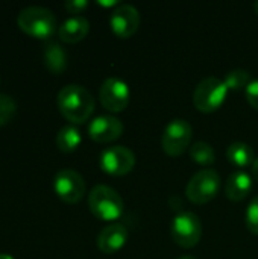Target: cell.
I'll return each instance as SVG.
<instances>
[{
	"mask_svg": "<svg viewBox=\"0 0 258 259\" xmlns=\"http://www.w3.org/2000/svg\"><path fill=\"white\" fill-rule=\"evenodd\" d=\"M15 102L12 100V97L0 94V126H5L6 123H9L15 114Z\"/></svg>",
	"mask_w": 258,
	"mask_h": 259,
	"instance_id": "obj_21",
	"label": "cell"
},
{
	"mask_svg": "<svg viewBox=\"0 0 258 259\" xmlns=\"http://www.w3.org/2000/svg\"><path fill=\"white\" fill-rule=\"evenodd\" d=\"M219 190L220 175L213 168H204L192 176L186 187V196L195 205H205L217 196Z\"/></svg>",
	"mask_w": 258,
	"mask_h": 259,
	"instance_id": "obj_5",
	"label": "cell"
},
{
	"mask_svg": "<svg viewBox=\"0 0 258 259\" xmlns=\"http://www.w3.org/2000/svg\"><path fill=\"white\" fill-rule=\"evenodd\" d=\"M58 108L64 118L71 121L73 124H82L85 123L96 106L93 94L78 83L65 85L58 93Z\"/></svg>",
	"mask_w": 258,
	"mask_h": 259,
	"instance_id": "obj_1",
	"label": "cell"
},
{
	"mask_svg": "<svg viewBox=\"0 0 258 259\" xmlns=\"http://www.w3.org/2000/svg\"><path fill=\"white\" fill-rule=\"evenodd\" d=\"M224 82L227 85V88L230 91H239L242 88H246L251 82V74L249 71L246 70H242V68H236V70H231L225 74L224 77Z\"/></svg>",
	"mask_w": 258,
	"mask_h": 259,
	"instance_id": "obj_20",
	"label": "cell"
},
{
	"mask_svg": "<svg viewBox=\"0 0 258 259\" xmlns=\"http://www.w3.org/2000/svg\"><path fill=\"white\" fill-rule=\"evenodd\" d=\"M131 99L129 87L119 77H108L102 82L99 90V100L109 112H122L128 108Z\"/></svg>",
	"mask_w": 258,
	"mask_h": 259,
	"instance_id": "obj_9",
	"label": "cell"
},
{
	"mask_svg": "<svg viewBox=\"0 0 258 259\" xmlns=\"http://www.w3.org/2000/svg\"><path fill=\"white\" fill-rule=\"evenodd\" d=\"M245 97H246L248 103L258 111V79L251 80L249 85L245 88Z\"/></svg>",
	"mask_w": 258,
	"mask_h": 259,
	"instance_id": "obj_23",
	"label": "cell"
},
{
	"mask_svg": "<svg viewBox=\"0 0 258 259\" xmlns=\"http://www.w3.org/2000/svg\"><path fill=\"white\" fill-rule=\"evenodd\" d=\"M252 191V178L245 170L233 171L225 182V194L231 202L245 200Z\"/></svg>",
	"mask_w": 258,
	"mask_h": 259,
	"instance_id": "obj_14",
	"label": "cell"
},
{
	"mask_svg": "<svg viewBox=\"0 0 258 259\" xmlns=\"http://www.w3.org/2000/svg\"><path fill=\"white\" fill-rule=\"evenodd\" d=\"M125 131L123 123L114 115H99L88 124V135L93 141L106 144L119 140Z\"/></svg>",
	"mask_w": 258,
	"mask_h": 259,
	"instance_id": "obj_12",
	"label": "cell"
},
{
	"mask_svg": "<svg viewBox=\"0 0 258 259\" xmlns=\"http://www.w3.org/2000/svg\"><path fill=\"white\" fill-rule=\"evenodd\" d=\"M100 170L109 176H125L135 165V155L125 146H111L100 153Z\"/></svg>",
	"mask_w": 258,
	"mask_h": 259,
	"instance_id": "obj_8",
	"label": "cell"
},
{
	"mask_svg": "<svg viewBox=\"0 0 258 259\" xmlns=\"http://www.w3.org/2000/svg\"><path fill=\"white\" fill-rule=\"evenodd\" d=\"M97 5H102V6H119L117 2H97Z\"/></svg>",
	"mask_w": 258,
	"mask_h": 259,
	"instance_id": "obj_26",
	"label": "cell"
},
{
	"mask_svg": "<svg viewBox=\"0 0 258 259\" xmlns=\"http://www.w3.org/2000/svg\"><path fill=\"white\" fill-rule=\"evenodd\" d=\"M53 190L62 202L75 205L85 194V181L76 170L62 168L53 179Z\"/></svg>",
	"mask_w": 258,
	"mask_h": 259,
	"instance_id": "obj_10",
	"label": "cell"
},
{
	"mask_svg": "<svg viewBox=\"0 0 258 259\" xmlns=\"http://www.w3.org/2000/svg\"><path fill=\"white\" fill-rule=\"evenodd\" d=\"M88 6V2L85 0H70L64 3V8L70 12V14H79L82 12L85 8Z\"/></svg>",
	"mask_w": 258,
	"mask_h": 259,
	"instance_id": "obj_24",
	"label": "cell"
},
{
	"mask_svg": "<svg viewBox=\"0 0 258 259\" xmlns=\"http://www.w3.org/2000/svg\"><path fill=\"white\" fill-rule=\"evenodd\" d=\"M170 237L182 249H193L202 237V223L195 212L182 211L170 223Z\"/></svg>",
	"mask_w": 258,
	"mask_h": 259,
	"instance_id": "obj_6",
	"label": "cell"
},
{
	"mask_svg": "<svg viewBox=\"0 0 258 259\" xmlns=\"http://www.w3.org/2000/svg\"><path fill=\"white\" fill-rule=\"evenodd\" d=\"M190 158L193 162L208 167V165L214 164L216 153H214V149L211 147V144H208L205 141H196L190 146Z\"/></svg>",
	"mask_w": 258,
	"mask_h": 259,
	"instance_id": "obj_19",
	"label": "cell"
},
{
	"mask_svg": "<svg viewBox=\"0 0 258 259\" xmlns=\"http://www.w3.org/2000/svg\"><path fill=\"white\" fill-rule=\"evenodd\" d=\"M227 158H228V162L239 170L254 165L255 162L254 149L249 144L242 143V141H236L230 144V147L227 149Z\"/></svg>",
	"mask_w": 258,
	"mask_h": 259,
	"instance_id": "obj_16",
	"label": "cell"
},
{
	"mask_svg": "<svg viewBox=\"0 0 258 259\" xmlns=\"http://www.w3.org/2000/svg\"><path fill=\"white\" fill-rule=\"evenodd\" d=\"M90 32V23L85 17H79L75 15L68 20H65L59 29H58V36L61 41L68 42V44H75L82 41Z\"/></svg>",
	"mask_w": 258,
	"mask_h": 259,
	"instance_id": "obj_15",
	"label": "cell"
},
{
	"mask_svg": "<svg viewBox=\"0 0 258 259\" xmlns=\"http://www.w3.org/2000/svg\"><path fill=\"white\" fill-rule=\"evenodd\" d=\"M228 88L224 79L205 77L201 80L193 93V105L202 114H213L222 108L227 100Z\"/></svg>",
	"mask_w": 258,
	"mask_h": 259,
	"instance_id": "obj_4",
	"label": "cell"
},
{
	"mask_svg": "<svg viewBox=\"0 0 258 259\" xmlns=\"http://www.w3.org/2000/svg\"><path fill=\"white\" fill-rule=\"evenodd\" d=\"M0 259H14L11 255H6V253H2L0 255Z\"/></svg>",
	"mask_w": 258,
	"mask_h": 259,
	"instance_id": "obj_27",
	"label": "cell"
},
{
	"mask_svg": "<svg viewBox=\"0 0 258 259\" xmlns=\"http://www.w3.org/2000/svg\"><path fill=\"white\" fill-rule=\"evenodd\" d=\"M128 243V229L120 223L105 226L97 235V247L105 255H114Z\"/></svg>",
	"mask_w": 258,
	"mask_h": 259,
	"instance_id": "obj_13",
	"label": "cell"
},
{
	"mask_svg": "<svg viewBox=\"0 0 258 259\" xmlns=\"http://www.w3.org/2000/svg\"><path fill=\"white\" fill-rule=\"evenodd\" d=\"M252 176H254V179H257L258 182V158H255V162L252 165Z\"/></svg>",
	"mask_w": 258,
	"mask_h": 259,
	"instance_id": "obj_25",
	"label": "cell"
},
{
	"mask_svg": "<svg viewBox=\"0 0 258 259\" xmlns=\"http://www.w3.org/2000/svg\"><path fill=\"white\" fill-rule=\"evenodd\" d=\"M46 68L53 74H61L67 67V56L62 47L56 42H50L43 53Z\"/></svg>",
	"mask_w": 258,
	"mask_h": 259,
	"instance_id": "obj_17",
	"label": "cell"
},
{
	"mask_svg": "<svg viewBox=\"0 0 258 259\" xmlns=\"http://www.w3.org/2000/svg\"><path fill=\"white\" fill-rule=\"evenodd\" d=\"M193 129L192 124L184 118H175L169 121L161 134V147L166 155L176 158L181 156L192 143Z\"/></svg>",
	"mask_w": 258,
	"mask_h": 259,
	"instance_id": "obj_7",
	"label": "cell"
},
{
	"mask_svg": "<svg viewBox=\"0 0 258 259\" xmlns=\"http://www.w3.org/2000/svg\"><path fill=\"white\" fill-rule=\"evenodd\" d=\"M254 11H255V14L258 15V2H255V3H254Z\"/></svg>",
	"mask_w": 258,
	"mask_h": 259,
	"instance_id": "obj_29",
	"label": "cell"
},
{
	"mask_svg": "<svg viewBox=\"0 0 258 259\" xmlns=\"http://www.w3.org/2000/svg\"><path fill=\"white\" fill-rule=\"evenodd\" d=\"M81 143H82V135H81L79 129L71 124L64 126L56 135V146L64 153L75 152Z\"/></svg>",
	"mask_w": 258,
	"mask_h": 259,
	"instance_id": "obj_18",
	"label": "cell"
},
{
	"mask_svg": "<svg viewBox=\"0 0 258 259\" xmlns=\"http://www.w3.org/2000/svg\"><path fill=\"white\" fill-rule=\"evenodd\" d=\"M245 225L251 234L258 235V196L251 200L245 212Z\"/></svg>",
	"mask_w": 258,
	"mask_h": 259,
	"instance_id": "obj_22",
	"label": "cell"
},
{
	"mask_svg": "<svg viewBox=\"0 0 258 259\" xmlns=\"http://www.w3.org/2000/svg\"><path fill=\"white\" fill-rule=\"evenodd\" d=\"M178 259H198V258H195V256H192V255H184V256H181V258H178Z\"/></svg>",
	"mask_w": 258,
	"mask_h": 259,
	"instance_id": "obj_28",
	"label": "cell"
},
{
	"mask_svg": "<svg viewBox=\"0 0 258 259\" xmlns=\"http://www.w3.org/2000/svg\"><path fill=\"white\" fill-rule=\"evenodd\" d=\"M91 214L102 222H116L123 215L125 202L122 196L108 185H96L88 194Z\"/></svg>",
	"mask_w": 258,
	"mask_h": 259,
	"instance_id": "obj_2",
	"label": "cell"
},
{
	"mask_svg": "<svg viewBox=\"0 0 258 259\" xmlns=\"http://www.w3.org/2000/svg\"><path fill=\"white\" fill-rule=\"evenodd\" d=\"M109 26L116 36L131 38L140 26L138 9L132 5H119L109 15Z\"/></svg>",
	"mask_w": 258,
	"mask_h": 259,
	"instance_id": "obj_11",
	"label": "cell"
},
{
	"mask_svg": "<svg viewBox=\"0 0 258 259\" xmlns=\"http://www.w3.org/2000/svg\"><path fill=\"white\" fill-rule=\"evenodd\" d=\"M18 27L29 36L46 39L56 30V17L47 8L29 6L24 8L17 18Z\"/></svg>",
	"mask_w": 258,
	"mask_h": 259,
	"instance_id": "obj_3",
	"label": "cell"
}]
</instances>
